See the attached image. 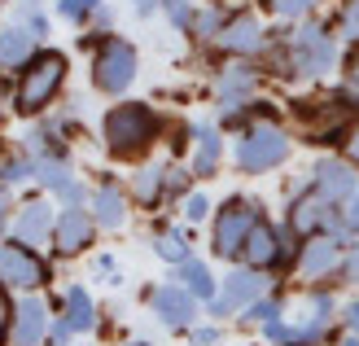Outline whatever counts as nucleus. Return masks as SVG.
<instances>
[{
	"mask_svg": "<svg viewBox=\"0 0 359 346\" xmlns=\"http://www.w3.org/2000/svg\"><path fill=\"white\" fill-rule=\"evenodd\" d=\"M101 149L114 162H149L158 140L167 136V119L149 101H114L97 123Z\"/></svg>",
	"mask_w": 359,
	"mask_h": 346,
	"instance_id": "f257e3e1",
	"label": "nucleus"
},
{
	"mask_svg": "<svg viewBox=\"0 0 359 346\" xmlns=\"http://www.w3.org/2000/svg\"><path fill=\"white\" fill-rule=\"evenodd\" d=\"M66 84H70V58L62 48H35L31 53V62L13 75V88H9V105L22 119H40L48 114L53 105L62 101L66 93Z\"/></svg>",
	"mask_w": 359,
	"mask_h": 346,
	"instance_id": "f03ea898",
	"label": "nucleus"
},
{
	"mask_svg": "<svg viewBox=\"0 0 359 346\" xmlns=\"http://www.w3.org/2000/svg\"><path fill=\"white\" fill-rule=\"evenodd\" d=\"M294 154V136L280 123H250L245 132H237L232 140V167L241 175H267L280 171Z\"/></svg>",
	"mask_w": 359,
	"mask_h": 346,
	"instance_id": "7ed1b4c3",
	"label": "nucleus"
},
{
	"mask_svg": "<svg viewBox=\"0 0 359 346\" xmlns=\"http://www.w3.org/2000/svg\"><path fill=\"white\" fill-rule=\"evenodd\" d=\"M298 237L290 232V224H276L272 215H259L255 228L245 237V250H241V263L263 272V277H285V272H294L298 263Z\"/></svg>",
	"mask_w": 359,
	"mask_h": 346,
	"instance_id": "20e7f679",
	"label": "nucleus"
},
{
	"mask_svg": "<svg viewBox=\"0 0 359 346\" xmlns=\"http://www.w3.org/2000/svg\"><path fill=\"white\" fill-rule=\"evenodd\" d=\"M263 215L259 197H245V193H232L224 197L210 215V259L219 263H241V250H245V237L255 228V220Z\"/></svg>",
	"mask_w": 359,
	"mask_h": 346,
	"instance_id": "39448f33",
	"label": "nucleus"
},
{
	"mask_svg": "<svg viewBox=\"0 0 359 346\" xmlns=\"http://www.w3.org/2000/svg\"><path fill=\"white\" fill-rule=\"evenodd\" d=\"M88 75H93V93L123 97L136 84V75H140L136 44L123 40V35H105V40L97 44V53H93V70H88Z\"/></svg>",
	"mask_w": 359,
	"mask_h": 346,
	"instance_id": "423d86ee",
	"label": "nucleus"
},
{
	"mask_svg": "<svg viewBox=\"0 0 359 346\" xmlns=\"http://www.w3.org/2000/svg\"><path fill=\"white\" fill-rule=\"evenodd\" d=\"M290 62H294V79H325L337 70L342 53H337V31L320 27V22H302L290 35Z\"/></svg>",
	"mask_w": 359,
	"mask_h": 346,
	"instance_id": "0eeeda50",
	"label": "nucleus"
},
{
	"mask_svg": "<svg viewBox=\"0 0 359 346\" xmlns=\"http://www.w3.org/2000/svg\"><path fill=\"white\" fill-rule=\"evenodd\" d=\"M53 281V263L44 259L35 246H22V241H9L0 246V285L9 294H40Z\"/></svg>",
	"mask_w": 359,
	"mask_h": 346,
	"instance_id": "6e6552de",
	"label": "nucleus"
},
{
	"mask_svg": "<svg viewBox=\"0 0 359 346\" xmlns=\"http://www.w3.org/2000/svg\"><path fill=\"white\" fill-rule=\"evenodd\" d=\"M285 224H290V232L298 237V241L320 237V232H337V237H346V241H355V237L346 232L342 206H333V202H325V197H316L311 189L285 202Z\"/></svg>",
	"mask_w": 359,
	"mask_h": 346,
	"instance_id": "1a4fd4ad",
	"label": "nucleus"
},
{
	"mask_svg": "<svg viewBox=\"0 0 359 346\" xmlns=\"http://www.w3.org/2000/svg\"><path fill=\"white\" fill-rule=\"evenodd\" d=\"M267 277L263 272H255V267H245V263H232V272L228 277H219V294H215L210 302H206V316L210 320H228V316H241L255 298H263L267 294Z\"/></svg>",
	"mask_w": 359,
	"mask_h": 346,
	"instance_id": "9d476101",
	"label": "nucleus"
},
{
	"mask_svg": "<svg viewBox=\"0 0 359 346\" xmlns=\"http://www.w3.org/2000/svg\"><path fill=\"white\" fill-rule=\"evenodd\" d=\"M346 237H337V232H320V237H307V241L298 246V281H307V285H329L333 277H342V259H346Z\"/></svg>",
	"mask_w": 359,
	"mask_h": 346,
	"instance_id": "9b49d317",
	"label": "nucleus"
},
{
	"mask_svg": "<svg viewBox=\"0 0 359 346\" xmlns=\"http://www.w3.org/2000/svg\"><path fill=\"white\" fill-rule=\"evenodd\" d=\"M215 53H224V58L232 62H255L259 53L267 48V31L259 22V13H250V9H228V22L219 31V40L210 44Z\"/></svg>",
	"mask_w": 359,
	"mask_h": 346,
	"instance_id": "f8f14e48",
	"label": "nucleus"
},
{
	"mask_svg": "<svg viewBox=\"0 0 359 346\" xmlns=\"http://www.w3.org/2000/svg\"><path fill=\"white\" fill-rule=\"evenodd\" d=\"M149 316L171 333H189L193 324L202 320V302H197L180 281H163V285L149 289Z\"/></svg>",
	"mask_w": 359,
	"mask_h": 346,
	"instance_id": "ddd939ff",
	"label": "nucleus"
},
{
	"mask_svg": "<svg viewBox=\"0 0 359 346\" xmlns=\"http://www.w3.org/2000/svg\"><path fill=\"white\" fill-rule=\"evenodd\" d=\"M307 185H311L316 197L342 206L346 197L359 189V167H355L346 154H325V158H316L311 167H307Z\"/></svg>",
	"mask_w": 359,
	"mask_h": 346,
	"instance_id": "4468645a",
	"label": "nucleus"
},
{
	"mask_svg": "<svg viewBox=\"0 0 359 346\" xmlns=\"http://www.w3.org/2000/svg\"><path fill=\"white\" fill-rule=\"evenodd\" d=\"M97 232L101 224L93 220V211H62L57 206V224H53V250L62 254V259H79L97 246Z\"/></svg>",
	"mask_w": 359,
	"mask_h": 346,
	"instance_id": "2eb2a0df",
	"label": "nucleus"
},
{
	"mask_svg": "<svg viewBox=\"0 0 359 346\" xmlns=\"http://www.w3.org/2000/svg\"><path fill=\"white\" fill-rule=\"evenodd\" d=\"M53 324V307L40 294H18L9 320V346H44Z\"/></svg>",
	"mask_w": 359,
	"mask_h": 346,
	"instance_id": "dca6fc26",
	"label": "nucleus"
},
{
	"mask_svg": "<svg viewBox=\"0 0 359 346\" xmlns=\"http://www.w3.org/2000/svg\"><path fill=\"white\" fill-rule=\"evenodd\" d=\"M53 224H57V202H48V197H27L9 220V237L40 250L44 241H53Z\"/></svg>",
	"mask_w": 359,
	"mask_h": 346,
	"instance_id": "f3484780",
	"label": "nucleus"
},
{
	"mask_svg": "<svg viewBox=\"0 0 359 346\" xmlns=\"http://www.w3.org/2000/svg\"><path fill=\"white\" fill-rule=\"evenodd\" d=\"M193 123V145H189V171L193 180H206L219 171V162L228 154V140H224V127L215 119H189Z\"/></svg>",
	"mask_w": 359,
	"mask_h": 346,
	"instance_id": "a211bd4d",
	"label": "nucleus"
},
{
	"mask_svg": "<svg viewBox=\"0 0 359 346\" xmlns=\"http://www.w3.org/2000/svg\"><path fill=\"white\" fill-rule=\"evenodd\" d=\"M259 84H263V66H255V62H228L219 75H215L210 93H215V105H245V101H255Z\"/></svg>",
	"mask_w": 359,
	"mask_h": 346,
	"instance_id": "6ab92c4d",
	"label": "nucleus"
},
{
	"mask_svg": "<svg viewBox=\"0 0 359 346\" xmlns=\"http://www.w3.org/2000/svg\"><path fill=\"white\" fill-rule=\"evenodd\" d=\"M333 338V320L320 316H302V320H267L263 324V342L267 346H320Z\"/></svg>",
	"mask_w": 359,
	"mask_h": 346,
	"instance_id": "aec40b11",
	"label": "nucleus"
},
{
	"mask_svg": "<svg viewBox=\"0 0 359 346\" xmlns=\"http://www.w3.org/2000/svg\"><path fill=\"white\" fill-rule=\"evenodd\" d=\"M88 211H93V220H97L105 232L128 228V215H132L128 189H123L114 175H101L97 185H93V197H88Z\"/></svg>",
	"mask_w": 359,
	"mask_h": 346,
	"instance_id": "412c9836",
	"label": "nucleus"
},
{
	"mask_svg": "<svg viewBox=\"0 0 359 346\" xmlns=\"http://www.w3.org/2000/svg\"><path fill=\"white\" fill-rule=\"evenodd\" d=\"M171 189V162H140L132 175V197L140 202V211H163Z\"/></svg>",
	"mask_w": 359,
	"mask_h": 346,
	"instance_id": "4be33fe9",
	"label": "nucleus"
},
{
	"mask_svg": "<svg viewBox=\"0 0 359 346\" xmlns=\"http://www.w3.org/2000/svg\"><path fill=\"white\" fill-rule=\"evenodd\" d=\"M62 316L70 320V329H75L79 338L93 333L101 324V312H97V298L88 294V285H66L62 289Z\"/></svg>",
	"mask_w": 359,
	"mask_h": 346,
	"instance_id": "5701e85b",
	"label": "nucleus"
},
{
	"mask_svg": "<svg viewBox=\"0 0 359 346\" xmlns=\"http://www.w3.org/2000/svg\"><path fill=\"white\" fill-rule=\"evenodd\" d=\"M171 281H180V285H184V289H189V294L202 302V307H206L215 294H219V277H215L210 263H206V259H197V254H189L184 263H175Z\"/></svg>",
	"mask_w": 359,
	"mask_h": 346,
	"instance_id": "b1692460",
	"label": "nucleus"
},
{
	"mask_svg": "<svg viewBox=\"0 0 359 346\" xmlns=\"http://www.w3.org/2000/svg\"><path fill=\"white\" fill-rule=\"evenodd\" d=\"M35 48H40V40H35L27 27H18V22L0 27V70L18 75V70L31 62V53H35Z\"/></svg>",
	"mask_w": 359,
	"mask_h": 346,
	"instance_id": "393cba45",
	"label": "nucleus"
},
{
	"mask_svg": "<svg viewBox=\"0 0 359 346\" xmlns=\"http://www.w3.org/2000/svg\"><path fill=\"white\" fill-rule=\"evenodd\" d=\"M149 246H154V254L163 263H184L189 254H193V241H189V232L184 228H175V224H163V228H154V237H149Z\"/></svg>",
	"mask_w": 359,
	"mask_h": 346,
	"instance_id": "a878e982",
	"label": "nucleus"
},
{
	"mask_svg": "<svg viewBox=\"0 0 359 346\" xmlns=\"http://www.w3.org/2000/svg\"><path fill=\"white\" fill-rule=\"evenodd\" d=\"M35 180V158L18 145V149H0V185L5 189H22V185H31Z\"/></svg>",
	"mask_w": 359,
	"mask_h": 346,
	"instance_id": "bb28decb",
	"label": "nucleus"
},
{
	"mask_svg": "<svg viewBox=\"0 0 359 346\" xmlns=\"http://www.w3.org/2000/svg\"><path fill=\"white\" fill-rule=\"evenodd\" d=\"M75 180V158H35V189L57 197Z\"/></svg>",
	"mask_w": 359,
	"mask_h": 346,
	"instance_id": "cd10ccee",
	"label": "nucleus"
},
{
	"mask_svg": "<svg viewBox=\"0 0 359 346\" xmlns=\"http://www.w3.org/2000/svg\"><path fill=\"white\" fill-rule=\"evenodd\" d=\"M224 22H228V9H224V5H206V9H197V22H193V31H189V40H197L202 48H210L215 40H219Z\"/></svg>",
	"mask_w": 359,
	"mask_h": 346,
	"instance_id": "c85d7f7f",
	"label": "nucleus"
},
{
	"mask_svg": "<svg viewBox=\"0 0 359 346\" xmlns=\"http://www.w3.org/2000/svg\"><path fill=\"white\" fill-rule=\"evenodd\" d=\"M280 316H285V298H280V294H272V289H267V294L250 302V307H245V312H241L237 320H241V324H259V329H263L267 320H280Z\"/></svg>",
	"mask_w": 359,
	"mask_h": 346,
	"instance_id": "c756f323",
	"label": "nucleus"
},
{
	"mask_svg": "<svg viewBox=\"0 0 359 346\" xmlns=\"http://www.w3.org/2000/svg\"><path fill=\"white\" fill-rule=\"evenodd\" d=\"M18 27H27L31 35H35V40H44V35H48V9H44V0H18Z\"/></svg>",
	"mask_w": 359,
	"mask_h": 346,
	"instance_id": "7c9ffc66",
	"label": "nucleus"
},
{
	"mask_svg": "<svg viewBox=\"0 0 359 346\" xmlns=\"http://www.w3.org/2000/svg\"><path fill=\"white\" fill-rule=\"evenodd\" d=\"M267 13H276L280 22H307V18L320 9V0H263Z\"/></svg>",
	"mask_w": 359,
	"mask_h": 346,
	"instance_id": "2f4dec72",
	"label": "nucleus"
},
{
	"mask_svg": "<svg viewBox=\"0 0 359 346\" xmlns=\"http://www.w3.org/2000/svg\"><path fill=\"white\" fill-rule=\"evenodd\" d=\"M101 5H105V0H57L53 9H57L62 22H70V27H88V22L97 18Z\"/></svg>",
	"mask_w": 359,
	"mask_h": 346,
	"instance_id": "473e14b6",
	"label": "nucleus"
},
{
	"mask_svg": "<svg viewBox=\"0 0 359 346\" xmlns=\"http://www.w3.org/2000/svg\"><path fill=\"white\" fill-rule=\"evenodd\" d=\"M215 215V206H210V193H202V189H193L184 202H180V220H184L189 228H197V224H206Z\"/></svg>",
	"mask_w": 359,
	"mask_h": 346,
	"instance_id": "72a5a7b5",
	"label": "nucleus"
},
{
	"mask_svg": "<svg viewBox=\"0 0 359 346\" xmlns=\"http://www.w3.org/2000/svg\"><path fill=\"white\" fill-rule=\"evenodd\" d=\"M163 13H167V22L180 35H189L193 22H197V5H193V0H163Z\"/></svg>",
	"mask_w": 359,
	"mask_h": 346,
	"instance_id": "f704fd0d",
	"label": "nucleus"
},
{
	"mask_svg": "<svg viewBox=\"0 0 359 346\" xmlns=\"http://www.w3.org/2000/svg\"><path fill=\"white\" fill-rule=\"evenodd\" d=\"M337 35L346 40V48L359 44V0H342V9H337Z\"/></svg>",
	"mask_w": 359,
	"mask_h": 346,
	"instance_id": "c9c22d12",
	"label": "nucleus"
},
{
	"mask_svg": "<svg viewBox=\"0 0 359 346\" xmlns=\"http://www.w3.org/2000/svg\"><path fill=\"white\" fill-rule=\"evenodd\" d=\"M88 197H93V189L79 185V175H75V180H70V185L57 193V206H62V211H83V206H88Z\"/></svg>",
	"mask_w": 359,
	"mask_h": 346,
	"instance_id": "e433bc0d",
	"label": "nucleus"
},
{
	"mask_svg": "<svg viewBox=\"0 0 359 346\" xmlns=\"http://www.w3.org/2000/svg\"><path fill=\"white\" fill-rule=\"evenodd\" d=\"M75 329H70V320L66 316H53V324H48V342L44 346H75Z\"/></svg>",
	"mask_w": 359,
	"mask_h": 346,
	"instance_id": "4c0bfd02",
	"label": "nucleus"
},
{
	"mask_svg": "<svg viewBox=\"0 0 359 346\" xmlns=\"http://www.w3.org/2000/svg\"><path fill=\"white\" fill-rule=\"evenodd\" d=\"M189 338H193V346H219V342H224V329L210 320V324H193Z\"/></svg>",
	"mask_w": 359,
	"mask_h": 346,
	"instance_id": "58836bf2",
	"label": "nucleus"
},
{
	"mask_svg": "<svg viewBox=\"0 0 359 346\" xmlns=\"http://www.w3.org/2000/svg\"><path fill=\"white\" fill-rule=\"evenodd\" d=\"M9 220H13V189L0 185V246L9 241Z\"/></svg>",
	"mask_w": 359,
	"mask_h": 346,
	"instance_id": "ea45409f",
	"label": "nucleus"
},
{
	"mask_svg": "<svg viewBox=\"0 0 359 346\" xmlns=\"http://www.w3.org/2000/svg\"><path fill=\"white\" fill-rule=\"evenodd\" d=\"M342 281H346V285H359V237L346 246V259H342Z\"/></svg>",
	"mask_w": 359,
	"mask_h": 346,
	"instance_id": "a19ab883",
	"label": "nucleus"
},
{
	"mask_svg": "<svg viewBox=\"0 0 359 346\" xmlns=\"http://www.w3.org/2000/svg\"><path fill=\"white\" fill-rule=\"evenodd\" d=\"M9 320H13V302H9V289L0 285V346H9Z\"/></svg>",
	"mask_w": 359,
	"mask_h": 346,
	"instance_id": "79ce46f5",
	"label": "nucleus"
},
{
	"mask_svg": "<svg viewBox=\"0 0 359 346\" xmlns=\"http://www.w3.org/2000/svg\"><path fill=\"white\" fill-rule=\"evenodd\" d=\"M342 215H346V232H351V237H359V189L342 202Z\"/></svg>",
	"mask_w": 359,
	"mask_h": 346,
	"instance_id": "37998d69",
	"label": "nucleus"
},
{
	"mask_svg": "<svg viewBox=\"0 0 359 346\" xmlns=\"http://www.w3.org/2000/svg\"><path fill=\"white\" fill-rule=\"evenodd\" d=\"M93 267L101 272V277H110V285H118V263H114V254H97Z\"/></svg>",
	"mask_w": 359,
	"mask_h": 346,
	"instance_id": "c03bdc74",
	"label": "nucleus"
},
{
	"mask_svg": "<svg viewBox=\"0 0 359 346\" xmlns=\"http://www.w3.org/2000/svg\"><path fill=\"white\" fill-rule=\"evenodd\" d=\"M132 13L145 22V18H154V13H163V0H132Z\"/></svg>",
	"mask_w": 359,
	"mask_h": 346,
	"instance_id": "a18cd8bd",
	"label": "nucleus"
},
{
	"mask_svg": "<svg viewBox=\"0 0 359 346\" xmlns=\"http://www.w3.org/2000/svg\"><path fill=\"white\" fill-rule=\"evenodd\" d=\"M337 316H342V324H346L351 333H359V298H351V302H346V307H342Z\"/></svg>",
	"mask_w": 359,
	"mask_h": 346,
	"instance_id": "49530a36",
	"label": "nucleus"
},
{
	"mask_svg": "<svg viewBox=\"0 0 359 346\" xmlns=\"http://www.w3.org/2000/svg\"><path fill=\"white\" fill-rule=\"evenodd\" d=\"M342 154L359 167V123H351V136H346V145H342Z\"/></svg>",
	"mask_w": 359,
	"mask_h": 346,
	"instance_id": "de8ad7c7",
	"label": "nucleus"
},
{
	"mask_svg": "<svg viewBox=\"0 0 359 346\" xmlns=\"http://www.w3.org/2000/svg\"><path fill=\"white\" fill-rule=\"evenodd\" d=\"M123 346H154L149 338H123Z\"/></svg>",
	"mask_w": 359,
	"mask_h": 346,
	"instance_id": "09e8293b",
	"label": "nucleus"
},
{
	"mask_svg": "<svg viewBox=\"0 0 359 346\" xmlns=\"http://www.w3.org/2000/svg\"><path fill=\"white\" fill-rule=\"evenodd\" d=\"M337 346H359V333H346V338L337 342Z\"/></svg>",
	"mask_w": 359,
	"mask_h": 346,
	"instance_id": "8fccbe9b",
	"label": "nucleus"
},
{
	"mask_svg": "<svg viewBox=\"0 0 359 346\" xmlns=\"http://www.w3.org/2000/svg\"><path fill=\"white\" fill-rule=\"evenodd\" d=\"M0 119H5V105H0Z\"/></svg>",
	"mask_w": 359,
	"mask_h": 346,
	"instance_id": "3c124183",
	"label": "nucleus"
},
{
	"mask_svg": "<svg viewBox=\"0 0 359 346\" xmlns=\"http://www.w3.org/2000/svg\"><path fill=\"white\" fill-rule=\"evenodd\" d=\"M88 346H93V342H88Z\"/></svg>",
	"mask_w": 359,
	"mask_h": 346,
	"instance_id": "603ef678",
	"label": "nucleus"
}]
</instances>
